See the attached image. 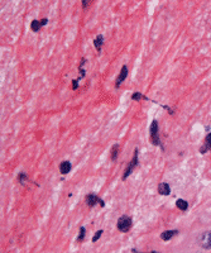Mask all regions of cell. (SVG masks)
I'll return each instance as SVG.
<instances>
[{"instance_id":"6da1fadb","label":"cell","mask_w":211,"mask_h":253,"mask_svg":"<svg viewBox=\"0 0 211 253\" xmlns=\"http://www.w3.org/2000/svg\"><path fill=\"white\" fill-rule=\"evenodd\" d=\"M159 126H158V121L154 119L152 123H150V128H149V133H150V142H152L153 146H158L162 149H164V147L161 143V138H159Z\"/></svg>"},{"instance_id":"7a4b0ae2","label":"cell","mask_w":211,"mask_h":253,"mask_svg":"<svg viewBox=\"0 0 211 253\" xmlns=\"http://www.w3.org/2000/svg\"><path fill=\"white\" fill-rule=\"evenodd\" d=\"M138 148H135L134 149V154H133V158H132V161L129 162V165L127 166V168H125V171H124V173H123V180H127L133 172H134V168L138 166V163H139V158H138Z\"/></svg>"},{"instance_id":"3957f363","label":"cell","mask_w":211,"mask_h":253,"mask_svg":"<svg viewBox=\"0 0 211 253\" xmlns=\"http://www.w3.org/2000/svg\"><path fill=\"white\" fill-rule=\"evenodd\" d=\"M116 227H118V229H119L120 232L127 233V232H129V230L132 229V227H133V220H132V218H129V216H127V215H123V216L119 218L118 223H116Z\"/></svg>"},{"instance_id":"277c9868","label":"cell","mask_w":211,"mask_h":253,"mask_svg":"<svg viewBox=\"0 0 211 253\" xmlns=\"http://www.w3.org/2000/svg\"><path fill=\"white\" fill-rule=\"evenodd\" d=\"M98 203L100 204V206H105L104 200H101L98 195H95V194H88V195H86V204H87V206L93 208V206H95Z\"/></svg>"},{"instance_id":"5b68a950","label":"cell","mask_w":211,"mask_h":253,"mask_svg":"<svg viewBox=\"0 0 211 253\" xmlns=\"http://www.w3.org/2000/svg\"><path fill=\"white\" fill-rule=\"evenodd\" d=\"M201 247L205 249H211V232H206L200 237Z\"/></svg>"},{"instance_id":"8992f818","label":"cell","mask_w":211,"mask_h":253,"mask_svg":"<svg viewBox=\"0 0 211 253\" xmlns=\"http://www.w3.org/2000/svg\"><path fill=\"white\" fill-rule=\"evenodd\" d=\"M128 67L127 66H123L122 67V70H120V74H119V76H118V79H116V82H115V87H120V85H122L123 82H124V80L128 77Z\"/></svg>"},{"instance_id":"52a82bcc","label":"cell","mask_w":211,"mask_h":253,"mask_svg":"<svg viewBox=\"0 0 211 253\" xmlns=\"http://www.w3.org/2000/svg\"><path fill=\"white\" fill-rule=\"evenodd\" d=\"M47 23H48V19H47V18H43V19H41V20L34 19V20L31 23V29H32L33 32H38V30L41 29V27L46 25Z\"/></svg>"},{"instance_id":"ba28073f","label":"cell","mask_w":211,"mask_h":253,"mask_svg":"<svg viewBox=\"0 0 211 253\" xmlns=\"http://www.w3.org/2000/svg\"><path fill=\"white\" fill-rule=\"evenodd\" d=\"M158 193L161 194V195H169L171 194V187H169V185L167 183V182H161L159 185H158Z\"/></svg>"},{"instance_id":"9c48e42d","label":"cell","mask_w":211,"mask_h":253,"mask_svg":"<svg viewBox=\"0 0 211 253\" xmlns=\"http://www.w3.org/2000/svg\"><path fill=\"white\" fill-rule=\"evenodd\" d=\"M207 151H211V133H208L205 138V142H203V146L200 148V152L201 153H205Z\"/></svg>"},{"instance_id":"30bf717a","label":"cell","mask_w":211,"mask_h":253,"mask_svg":"<svg viewBox=\"0 0 211 253\" xmlns=\"http://www.w3.org/2000/svg\"><path fill=\"white\" fill-rule=\"evenodd\" d=\"M71 168H72V165H71L70 161H63L61 165H59V171H61L62 175L68 173V172L71 171Z\"/></svg>"},{"instance_id":"8fae6325","label":"cell","mask_w":211,"mask_h":253,"mask_svg":"<svg viewBox=\"0 0 211 253\" xmlns=\"http://www.w3.org/2000/svg\"><path fill=\"white\" fill-rule=\"evenodd\" d=\"M103 43H104V36H103V34H98L96 38L94 39V46H95V48H96V51H98L99 53H100V51H101Z\"/></svg>"},{"instance_id":"7c38bea8","label":"cell","mask_w":211,"mask_h":253,"mask_svg":"<svg viewBox=\"0 0 211 253\" xmlns=\"http://www.w3.org/2000/svg\"><path fill=\"white\" fill-rule=\"evenodd\" d=\"M177 233H178L177 230H166V232H163V233L161 234V238H162L163 240H169V239H171L172 237H174Z\"/></svg>"},{"instance_id":"4fadbf2b","label":"cell","mask_w":211,"mask_h":253,"mask_svg":"<svg viewBox=\"0 0 211 253\" xmlns=\"http://www.w3.org/2000/svg\"><path fill=\"white\" fill-rule=\"evenodd\" d=\"M176 206H177L179 210L186 211V210H187V208H188V204H187V201H186V200H183V199H178V200L176 201Z\"/></svg>"},{"instance_id":"5bb4252c","label":"cell","mask_w":211,"mask_h":253,"mask_svg":"<svg viewBox=\"0 0 211 253\" xmlns=\"http://www.w3.org/2000/svg\"><path fill=\"white\" fill-rule=\"evenodd\" d=\"M118 154H119V144H114L111 148V160L113 161H116Z\"/></svg>"},{"instance_id":"9a60e30c","label":"cell","mask_w":211,"mask_h":253,"mask_svg":"<svg viewBox=\"0 0 211 253\" xmlns=\"http://www.w3.org/2000/svg\"><path fill=\"white\" fill-rule=\"evenodd\" d=\"M142 99H144V100H149L145 95H143V94H140V92H134L133 95H132V100H134V101H138V100H142Z\"/></svg>"},{"instance_id":"2e32d148","label":"cell","mask_w":211,"mask_h":253,"mask_svg":"<svg viewBox=\"0 0 211 253\" xmlns=\"http://www.w3.org/2000/svg\"><path fill=\"white\" fill-rule=\"evenodd\" d=\"M85 237H86V229H85L83 227H81V228H80V234H78L77 240H78V242H82V240L85 239Z\"/></svg>"},{"instance_id":"e0dca14e","label":"cell","mask_w":211,"mask_h":253,"mask_svg":"<svg viewBox=\"0 0 211 253\" xmlns=\"http://www.w3.org/2000/svg\"><path fill=\"white\" fill-rule=\"evenodd\" d=\"M18 180H19L20 183H25V181H27V173L25 172H20L18 175Z\"/></svg>"},{"instance_id":"ac0fdd59","label":"cell","mask_w":211,"mask_h":253,"mask_svg":"<svg viewBox=\"0 0 211 253\" xmlns=\"http://www.w3.org/2000/svg\"><path fill=\"white\" fill-rule=\"evenodd\" d=\"M103 233H104V232H103V230H98V232H96V233H95V235H94V237H93V243H95V242H98V240H99V238H100V237H101V234H103Z\"/></svg>"},{"instance_id":"d6986e66","label":"cell","mask_w":211,"mask_h":253,"mask_svg":"<svg viewBox=\"0 0 211 253\" xmlns=\"http://www.w3.org/2000/svg\"><path fill=\"white\" fill-rule=\"evenodd\" d=\"M77 87H78V80H73V81H72V89L76 90Z\"/></svg>"},{"instance_id":"ffe728a7","label":"cell","mask_w":211,"mask_h":253,"mask_svg":"<svg viewBox=\"0 0 211 253\" xmlns=\"http://www.w3.org/2000/svg\"><path fill=\"white\" fill-rule=\"evenodd\" d=\"M87 5H88V3H87V2H82V8H86Z\"/></svg>"},{"instance_id":"44dd1931","label":"cell","mask_w":211,"mask_h":253,"mask_svg":"<svg viewBox=\"0 0 211 253\" xmlns=\"http://www.w3.org/2000/svg\"><path fill=\"white\" fill-rule=\"evenodd\" d=\"M139 253H144V252H139ZM145 253H159V252H156V250H152V252H145Z\"/></svg>"}]
</instances>
